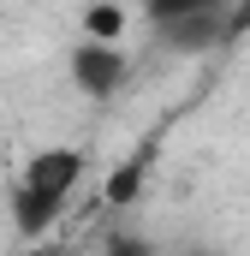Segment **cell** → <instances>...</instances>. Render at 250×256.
Returning a JSON list of instances; mask_svg holds the SVG:
<instances>
[{
	"mask_svg": "<svg viewBox=\"0 0 250 256\" xmlns=\"http://www.w3.org/2000/svg\"><path fill=\"white\" fill-rule=\"evenodd\" d=\"M78 179H84V149H66V143L60 149H36V155L24 161L18 185H12V226H18V238L36 244V238L66 214Z\"/></svg>",
	"mask_w": 250,
	"mask_h": 256,
	"instance_id": "obj_1",
	"label": "cell"
},
{
	"mask_svg": "<svg viewBox=\"0 0 250 256\" xmlns=\"http://www.w3.org/2000/svg\"><path fill=\"white\" fill-rule=\"evenodd\" d=\"M149 24L161 36V48L173 54H208L232 42V6L226 0H155Z\"/></svg>",
	"mask_w": 250,
	"mask_h": 256,
	"instance_id": "obj_2",
	"label": "cell"
},
{
	"mask_svg": "<svg viewBox=\"0 0 250 256\" xmlns=\"http://www.w3.org/2000/svg\"><path fill=\"white\" fill-rule=\"evenodd\" d=\"M125 78H131L125 48H102V42H78V48H72V84H78L84 96L108 102V96L120 90Z\"/></svg>",
	"mask_w": 250,
	"mask_h": 256,
	"instance_id": "obj_3",
	"label": "cell"
},
{
	"mask_svg": "<svg viewBox=\"0 0 250 256\" xmlns=\"http://www.w3.org/2000/svg\"><path fill=\"white\" fill-rule=\"evenodd\" d=\"M149 161H155V149L143 143L125 167H114V179H108V202L114 208H125V202H137V191H143V173H149Z\"/></svg>",
	"mask_w": 250,
	"mask_h": 256,
	"instance_id": "obj_4",
	"label": "cell"
},
{
	"mask_svg": "<svg viewBox=\"0 0 250 256\" xmlns=\"http://www.w3.org/2000/svg\"><path fill=\"white\" fill-rule=\"evenodd\" d=\"M120 36H125V6H90L84 12V42L120 48Z\"/></svg>",
	"mask_w": 250,
	"mask_h": 256,
	"instance_id": "obj_5",
	"label": "cell"
},
{
	"mask_svg": "<svg viewBox=\"0 0 250 256\" xmlns=\"http://www.w3.org/2000/svg\"><path fill=\"white\" fill-rule=\"evenodd\" d=\"M102 256H155V244H149V238H108Z\"/></svg>",
	"mask_w": 250,
	"mask_h": 256,
	"instance_id": "obj_6",
	"label": "cell"
},
{
	"mask_svg": "<svg viewBox=\"0 0 250 256\" xmlns=\"http://www.w3.org/2000/svg\"><path fill=\"white\" fill-rule=\"evenodd\" d=\"M179 256H220V250H208V244H185Z\"/></svg>",
	"mask_w": 250,
	"mask_h": 256,
	"instance_id": "obj_7",
	"label": "cell"
}]
</instances>
